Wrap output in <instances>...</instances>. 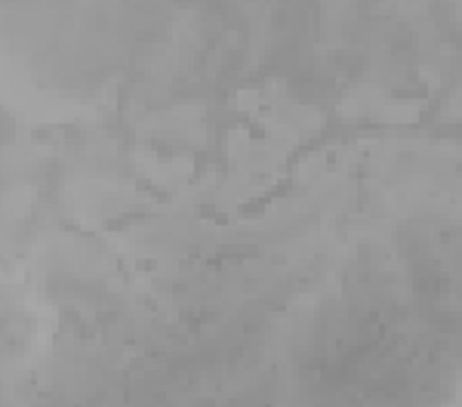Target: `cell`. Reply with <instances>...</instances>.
Masks as SVG:
<instances>
[{
	"label": "cell",
	"mask_w": 462,
	"mask_h": 407,
	"mask_svg": "<svg viewBox=\"0 0 462 407\" xmlns=\"http://www.w3.org/2000/svg\"><path fill=\"white\" fill-rule=\"evenodd\" d=\"M450 386L447 333L392 287L320 312L296 358L300 407H438Z\"/></svg>",
	"instance_id": "1"
}]
</instances>
